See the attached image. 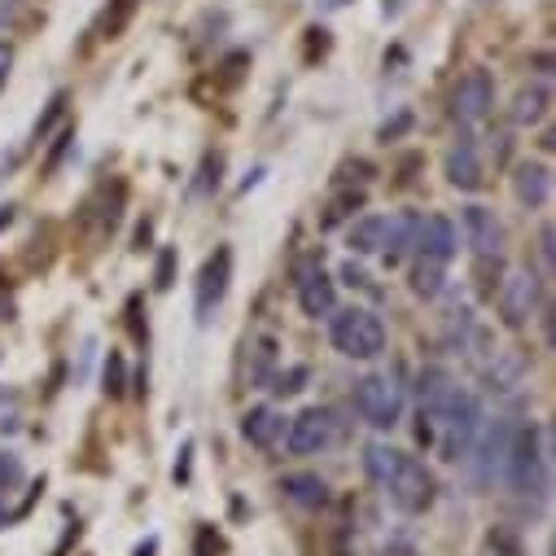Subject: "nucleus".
Returning <instances> with one entry per match:
<instances>
[{
  "instance_id": "f257e3e1",
  "label": "nucleus",
  "mask_w": 556,
  "mask_h": 556,
  "mask_svg": "<svg viewBox=\"0 0 556 556\" xmlns=\"http://www.w3.org/2000/svg\"><path fill=\"white\" fill-rule=\"evenodd\" d=\"M364 473H368L372 486H377L399 513H407V517L434 508L439 486H434L430 469H426L421 460H412L407 452L390 447V443H368V452H364Z\"/></svg>"
},
{
  "instance_id": "f03ea898",
  "label": "nucleus",
  "mask_w": 556,
  "mask_h": 556,
  "mask_svg": "<svg viewBox=\"0 0 556 556\" xmlns=\"http://www.w3.org/2000/svg\"><path fill=\"white\" fill-rule=\"evenodd\" d=\"M500 478L517 495H543V486H547V447H543V430L534 421L508 426Z\"/></svg>"
},
{
  "instance_id": "7ed1b4c3",
  "label": "nucleus",
  "mask_w": 556,
  "mask_h": 556,
  "mask_svg": "<svg viewBox=\"0 0 556 556\" xmlns=\"http://www.w3.org/2000/svg\"><path fill=\"white\" fill-rule=\"evenodd\" d=\"M329 342L346 359H377L386 351V325L368 307H346L329 320Z\"/></svg>"
},
{
  "instance_id": "20e7f679",
  "label": "nucleus",
  "mask_w": 556,
  "mask_h": 556,
  "mask_svg": "<svg viewBox=\"0 0 556 556\" xmlns=\"http://www.w3.org/2000/svg\"><path fill=\"white\" fill-rule=\"evenodd\" d=\"M355 407H359V416L372 430H394L403 421L407 399H403V386L390 372H372V377H364L355 386Z\"/></svg>"
},
{
  "instance_id": "39448f33",
  "label": "nucleus",
  "mask_w": 556,
  "mask_h": 556,
  "mask_svg": "<svg viewBox=\"0 0 556 556\" xmlns=\"http://www.w3.org/2000/svg\"><path fill=\"white\" fill-rule=\"evenodd\" d=\"M495 307H500V320L508 329H526L539 312V276L530 267H513L504 271L500 281V294H495Z\"/></svg>"
},
{
  "instance_id": "423d86ee",
  "label": "nucleus",
  "mask_w": 556,
  "mask_h": 556,
  "mask_svg": "<svg viewBox=\"0 0 556 556\" xmlns=\"http://www.w3.org/2000/svg\"><path fill=\"white\" fill-rule=\"evenodd\" d=\"M333 439H338V421H333L329 407L299 412L294 421H290V430H286V443H290L294 456H320V452L333 447Z\"/></svg>"
},
{
  "instance_id": "0eeeda50",
  "label": "nucleus",
  "mask_w": 556,
  "mask_h": 556,
  "mask_svg": "<svg viewBox=\"0 0 556 556\" xmlns=\"http://www.w3.org/2000/svg\"><path fill=\"white\" fill-rule=\"evenodd\" d=\"M228 281H232V250L228 245H219L206 263H202V271H198V320L206 325L211 316H215V307L224 303V294H228Z\"/></svg>"
},
{
  "instance_id": "6e6552de",
  "label": "nucleus",
  "mask_w": 556,
  "mask_h": 556,
  "mask_svg": "<svg viewBox=\"0 0 556 556\" xmlns=\"http://www.w3.org/2000/svg\"><path fill=\"white\" fill-rule=\"evenodd\" d=\"M526 377H530V359L517 346H500L482 364V381H486L491 394H517L526 386Z\"/></svg>"
},
{
  "instance_id": "1a4fd4ad",
  "label": "nucleus",
  "mask_w": 556,
  "mask_h": 556,
  "mask_svg": "<svg viewBox=\"0 0 556 556\" xmlns=\"http://www.w3.org/2000/svg\"><path fill=\"white\" fill-rule=\"evenodd\" d=\"M299 307L312 320L333 316V307H338V286H333V276L320 263H312V267L299 271Z\"/></svg>"
},
{
  "instance_id": "9d476101",
  "label": "nucleus",
  "mask_w": 556,
  "mask_h": 556,
  "mask_svg": "<svg viewBox=\"0 0 556 556\" xmlns=\"http://www.w3.org/2000/svg\"><path fill=\"white\" fill-rule=\"evenodd\" d=\"M460 250V237H456V224L447 215H426L416 224V254L421 258H434V263H452Z\"/></svg>"
},
{
  "instance_id": "9b49d317",
  "label": "nucleus",
  "mask_w": 556,
  "mask_h": 556,
  "mask_svg": "<svg viewBox=\"0 0 556 556\" xmlns=\"http://www.w3.org/2000/svg\"><path fill=\"white\" fill-rule=\"evenodd\" d=\"M491 105H495V84H491V75H486V71H469V75L460 79V88H456V101H452L456 118H460V123H482V118L491 114Z\"/></svg>"
},
{
  "instance_id": "f8f14e48",
  "label": "nucleus",
  "mask_w": 556,
  "mask_h": 556,
  "mask_svg": "<svg viewBox=\"0 0 556 556\" xmlns=\"http://www.w3.org/2000/svg\"><path fill=\"white\" fill-rule=\"evenodd\" d=\"M241 439L250 447H258V452H271L276 443L286 439V416L276 412V407H250L241 416Z\"/></svg>"
},
{
  "instance_id": "ddd939ff",
  "label": "nucleus",
  "mask_w": 556,
  "mask_h": 556,
  "mask_svg": "<svg viewBox=\"0 0 556 556\" xmlns=\"http://www.w3.org/2000/svg\"><path fill=\"white\" fill-rule=\"evenodd\" d=\"M465 237H469V245H473L482 258H491V254L504 250V224H500V215L486 211V206H465Z\"/></svg>"
},
{
  "instance_id": "4468645a",
  "label": "nucleus",
  "mask_w": 556,
  "mask_h": 556,
  "mask_svg": "<svg viewBox=\"0 0 556 556\" xmlns=\"http://www.w3.org/2000/svg\"><path fill=\"white\" fill-rule=\"evenodd\" d=\"M513 193H517V202L526 211L547 206V198H552V172H547V163H521L517 176H513Z\"/></svg>"
},
{
  "instance_id": "2eb2a0df",
  "label": "nucleus",
  "mask_w": 556,
  "mask_h": 556,
  "mask_svg": "<svg viewBox=\"0 0 556 556\" xmlns=\"http://www.w3.org/2000/svg\"><path fill=\"white\" fill-rule=\"evenodd\" d=\"M447 180L456 189H465V193L482 189V159H478V150L469 141H460V146L447 150Z\"/></svg>"
},
{
  "instance_id": "dca6fc26",
  "label": "nucleus",
  "mask_w": 556,
  "mask_h": 556,
  "mask_svg": "<svg viewBox=\"0 0 556 556\" xmlns=\"http://www.w3.org/2000/svg\"><path fill=\"white\" fill-rule=\"evenodd\" d=\"M416 224H421V215H412V211H403V215L390 219V228H386V250H381L386 263H399V258H407V254L416 250Z\"/></svg>"
},
{
  "instance_id": "f3484780",
  "label": "nucleus",
  "mask_w": 556,
  "mask_h": 556,
  "mask_svg": "<svg viewBox=\"0 0 556 556\" xmlns=\"http://www.w3.org/2000/svg\"><path fill=\"white\" fill-rule=\"evenodd\" d=\"M281 491H286V500L299 504V508H325V504H329V486H325V478H316V473H290V478H281Z\"/></svg>"
},
{
  "instance_id": "a211bd4d",
  "label": "nucleus",
  "mask_w": 556,
  "mask_h": 556,
  "mask_svg": "<svg viewBox=\"0 0 556 556\" xmlns=\"http://www.w3.org/2000/svg\"><path fill=\"white\" fill-rule=\"evenodd\" d=\"M386 228H390L386 215H364V219L351 224L346 245H351L355 254H381V250H386Z\"/></svg>"
},
{
  "instance_id": "6ab92c4d",
  "label": "nucleus",
  "mask_w": 556,
  "mask_h": 556,
  "mask_svg": "<svg viewBox=\"0 0 556 556\" xmlns=\"http://www.w3.org/2000/svg\"><path fill=\"white\" fill-rule=\"evenodd\" d=\"M547 105H552L547 84H530V88H521L517 101H513V123H517V127H530V123H539V118L547 114Z\"/></svg>"
},
{
  "instance_id": "aec40b11",
  "label": "nucleus",
  "mask_w": 556,
  "mask_h": 556,
  "mask_svg": "<svg viewBox=\"0 0 556 556\" xmlns=\"http://www.w3.org/2000/svg\"><path fill=\"white\" fill-rule=\"evenodd\" d=\"M443 267H447V263H434V258L416 263V267H412V294L439 299V294H443Z\"/></svg>"
},
{
  "instance_id": "412c9836",
  "label": "nucleus",
  "mask_w": 556,
  "mask_h": 556,
  "mask_svg": "<svg viewBox=\"0 0 556 556\" xmlns=\"http://www.w3.org/2000/svg\"><path fill=\"white\" fill-rule=\"evenodd\" d=\"M359 206H364V193H355V189H351V193H338V198L325 206L320 228H338V224H346V219H351Z\"/></svg>"
},
{
  "instance_id": "4be33fe9",
  "label": "nucleus",
  "mask_w": 556,
  "mask_h": 556,
  "mask_svg": "<svg viewBox=\"0 0 556 556\" xmlns=\"http://www.w3.org/2000/svg\"><path fill=\"white\" fill-rule=\"evenodd\" d=\"M172 281H176V250L167 245V250L159 254V267H154V286H159V290H172Z\"/></svg>"
},
{
  "instance_id": "5701e85b",
  "label": "nucleus",
  "mask_w": 556,
  "mask_h": 556,
  "mask_svg": "<svg viewBox=\"0 0 556 556\" xmlns=\"http://www.w3.org/2000/svg\"><path fill=\"white\" fill-rule=\"evenodd\" d=\"M18 482H23V465H18V456L0 452V491H14Z\"/></svg>"
},
{
  "instance_id": "b1692460",
  "label": "nucleus",
  "mask_w": 556,
  "mask_h": 556,
  "mask_svg": "<svg viewBox=\"0 0 556 556\" xmlns=\"http://www.w3.org/2000/svg\"><path fill=\"white\" fill-rule=\"evenodd\" d=\"M539 258H543V271L552 276L556 271V232H552V224H543V232H539Z\"/></svg>"
},
{
  "instance_id": "393cba45",
  "label": "nucleus",
  "mask_w": 556,
  "mask_h": 556,
  "mask_svg": "<svg viewBox=\"0 0 556 556\" xmlns=\"http://www.w3.org/2000/svg\"><path fill=\"white\" fill-rule=\"evenodd\" d=\"M123 386H127L123 355H110V364H105V390H110V394H123Z\"/></svg>"
},
{
  "instance_id": "a878e982",
  "label": "nucleus",
  "mask_w": 556,
  "mask_h": 556,
  "mask_svg": "<svg viewBox=\"0 0 556 556\" xmlns=\"http://www.w3.org/2000/svg\"><path fill=\"white\" fill-rule=\"evenodd\" d=\"M75 146V127H62V136H58V146H53V154H49V163H45V172H58V163L66 159V150Z\"/></svg>"
},
{
  "instance_id": "bb28decb",
  "label": "nucleus",
  "mask_w": 556,
  "mask_h": 556,
  "mask_svg": "<svg viewBox=\"0 0 556 556\" xmlns=\"http://www.w3.org/2000/svg\"><path fill=\"white\" fill-rule=\"evenodd\" d=\"M303 381H307V368H290V372L276 377V394H299Z\"/></svg>"
},
{
  "instance_id": "cd10ccee",
  "label": "nucleus",
  "mask_w": 556,
  "mask_h": 556,
  "mask_svg": "<svg viewBox=\"0 0 556 556\" xmlns=\"http://www.w3.org/2000/svg\"><path fill=\"white\" fill-rule=\"evenodd\" d=\"M62 110H66V97H53V101H49V114H45V123H36V141H40V136H49V127L62 118Z\"/></svg>"
},
{
  "instance_id": "c85d7f7f",
  "label": "nucleus",
  "mask_w": 556,
  "mask_h": 556,
  "mask_svg": "<svg viewBox=\"0 0 556 556\" xmlns=\"http://www.w3.org/2000/svg\"><path fill=\"white\" fill-rule=\"evenodd\" d=\"M491 556H521L508 534H491Z\"/></svg>"
},
{
  "instance_id": "c756f323",
  "label": "nucleus",
  "mask_w": 556,
  "mask_h": 556,
  "mask_svg": "<svg viewBox=\"0 0 556 556\" xmlns=\"http://www.w3.org/2000/svg\"><path fill=\"white\" fill-rule=\"evenodd\" d=\"M10 66H14V49L0 45V88H5V79H10Z\"/></svg>"
},
{
  "instance_id": "7c9ffc66",
  "label": "nucleus",
  "mask_w": 556,
  "mask_h": 556,
  "mask_svg": "<svg viewBox=\"0 0 556 556\" xmlns=\"http://www.w3.org/2000/svg\"><path fill=\"white\" fill-rule=\"evenodd\" d=\"M407 123H412V118H407V114H399V118H394V123H386V127H381V141H390V136H399V131H403V127H407Z\"/></svg>"
},
{
  "instance_id": "2f4dec72",
  "label": "nucleus",
  "mask_w": 556,
  "mask_h": 556,
  "mask_svg": "<svg viewBox=\"0 0 556 556\" xmlns=\"http://www.w3.org/2000/svg\"><path fill=\"white\" fill-rule=\"evenodd\" d=\"M189 456H193V447L185 443V452H180V465H176V482H185V478H189Z\"/></svg>"
},
{
  "instance_id": "473e14b6",
  "label": "nucleus",
  "mask_w": 556,
  "mask_h": 556,
  "mask_svg": "<svg viewBox=\"0 0 556 556\" xmlns=\"http://www.w3.org/2000/svg\"><path fill=\"white\" fill-rule=\"evenodd\" d=\"M14 18V0H0V23H10Z\"/></svg>"
}]
</instances>
